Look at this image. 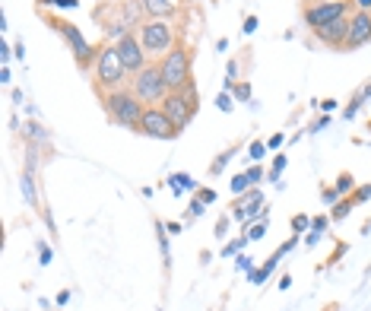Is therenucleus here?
<instances>
[{"label":"nucleus","mask_w":371,"mask_h":311,"mask_svg":"<svg viewBox=\"0 0 371 311\" xmlns=\"http://www.w3.org/2000/svg\"><path fill=\"white\" fill-rule=\"evenodd\" d=\"M102 108H105L111 124L124 127V131H137L146 105L140 102L131 89H115V92H105L102 96Z\"/></svg>","instance_id":"nucleus-1"},{"label":"nucleus","mask_w":371,"mask_h":311,"mask_svg":"<svg viewBox=\"0 0 371 311\" xmlns=\"http://www.w3.org/2000/svg\"><path fill=\"white\" fill-rule=\"evenodd\" d=\"M127 70L121 64V55H117V45H102L99 48V57L92 64V86L99 92H115V89H124V80H127Z\"/></svg>","instance_id":"nucleus-2"},{"label":"nucleus","mask_w":371,"mask_h":311,"mask_svg":"<svg viewBox=\"0 0 371 311\" xmlns=\"http://www.w3.org/2000/svg\"><path fill=\"white\" fill-rule=\"evenodd\" d=\"M45 22H48V26L54 29L57 35H61L64 42H67L70 55H73V61L80 64L82 70H86V67H92V64H96L99 48H92V45L86 42V35H82L80 29L73 26V22H70V20H64V16H54V13H45Z\"/></svg>","instance_id":"nucleus-3"},{"label":"nucleus","mask_w":371,"mask_h":311,"mask_svg":"<svg viewBox=\"0 0 371 311\" xmlns=\"http://www.w3.org/2000/svg\"><path fill=\"white\" fill-rule=\"evenodd\" d=\"M137 35H140L143 51L150 55V61L152 57H165L175 48V26L168 20H143Z\"/></svg>","instance_id":"nucleus-4"},{"label":"nucleus","mask_w":371,"mask_h":311,"mask_svg":"<svg viewBox=\"0 0 371 311\" xmlns=\"http://www.w3.org/2000/svg\"><path fill=\"white\" fill-rule=\"evenodd\" d=\"M159 70H162V80L168 86V92L184 89L191 83V48H184L181 42H175V48L165 57H159Z\"/></svg>","instance_id":"nucleus-5"},{"label":"nucleus","mask_w":371,"mask_h":311,"mask_svg":"<svg viewBox=\"0 0 371 311\" xmlns=\"http://www.w3.org/2000/svg\"><path fill=\"white\" fill-rule=\"evenodd\" d=\"M131 92L143 105H162V99L168 96V86H165V80H162V70H159V64H146L140 73H133Z\"/></svg>","instance_id":"nucleus-6"},{"label":"nucleus","mask_w":371,"mask_h":311,"mask_svg":"<svg viewBox=\"0 0 371 311\" xmlns=\"http://www.w3.org/2000/svg\"><path fill=\"white\" fill-rule=\"evenodd\" d=\"M197 108H200V105H197V86H194V80L184 86V89H175V92H168V96L162 99V111L181 127V131L194 121Z\"/></svg>","instance_id":"nucleus-7"},{"label":"nucleus","mask_w":371,"mask_h":311,"mask_svg":"<svg viewBox=\"0 0 371 311\" xmlns=\"http://www.w3.org/2000/svg\"><path fill=\"white\" fill-rule=\"evenodd\" d=\"M137 133H143V137H152V140H178L181 137V127L175 124V121L168 118L162 108H156V105H146V108H143V118H140V124H137Z\"/></svg>","instance_id":"nucleus-8"},{"label":"nucleus","mask_w":371,"mask_h":311,"mask_svg":"<svg viewBox=\"0 0 371 311\" xmlns=\"http://www.w3.org/2000/svg\"><path fill=\"white\" fill-rule=\"evenodd\" d=\"M349 7L352 0H321V3H311L305 7V26L314 32V29H323L327 22H337V20H346L349 16Z\"/></svg>","instance_id":"nucleus-9"},{"label":"nucleus","mask_w":371,"mask_h":311,"mask_svg":"<svg viewBox=\"0 0 371 311\" xmlns=\"http://www.w3.org/2000/svg\"><path fill=\"white\" fill-rule=\"evenodd\" d=\"M117 55H121V64H124V70L127 73H140V70L146 67V64H152L150 61V55L143 51V45H140V35L137 32H127V35H121L117 38Z\"/></svg>","instance_id":"nucleus-10"},{"label":"nucleus","mask_w":371,"mask_h":311,"mask_svg":"<svg viewBox=\"0 0 371 311\" xmlns=\"http://www.w3.org/2000/svg\"><path fill=\"white\" fill-rule=\"evenodd\" d=\"M368 42H371V13L368 10H356V13L349 16V38H346L343 51L365 48Z\"/></svg>","instance_id":"nucleus-11"},{"label":"nucleus","mask_w":371,"mask_h":311,"mask_svg":"<svg viewBox=\"0 0 371 311\" xmlns=\"http://www.w3.org/2000/svg\"><path fill=\"white\" fill-rule=\"evenodd\" d=\"M314 38L333 51H343L346 38H349V16H346V20H337V22H327L323 29H314Z\"/></svg>","instance_id":"nucleus-12"},{"label":"nucleus","mask_w":371,"mask_h":311,"mask_svg":"<svg viewBox=\"0 0 371 311\" xmlns=\"http://www.w3.org/2000/svg\"><path fill=\"white\" fill-rule=\"evenodd\" d=\"M146 20H168L175 13V3L172 0H140Z\"/></svg>","instance_id":"nucleus-13"},{"label":"nucleus","mask_w":371,"mask_h":311,"mask_svg":"<svg viewBox=\"0 0 371 311\" xmlns=\"http://www.w3.org/2000/svg\"><path fill=\"white\" fill-rule=\"evenodd\" d=\"M279 261H282V254H279V251H273V254H270L267 261L261 263V267H254L251 273H247V277H251V283H254V286H263V283L270 280V273L279 267Z\"/></svg>","instance_id":"nucleus-14"},{"label":"nucleus","mask_w":371,"mask_h":311,"mask_svg":"<svg viewBox=\"0 0 371 311\" xmlns=\"http://www.w3.org/2000/svg\"><path fill=\"white\" fill-rule=\"evenodd\" d=\"M156 242H159V251H162V267L168 273L172 270V245H168V229H165L162 219H156Z\"/></svg>","instance_id":"nucleus-15"},{"label":"nucleus","mask_w":371,"mask_h":311,"mask_svg":"<svg viewBox=\"0 0 371 311\" xmlns=\"http://www.w3.org/2000/svg\"><path fill=\"white\" fill-rule=\"evenodd\" d=\"M22 133H26V140H29V143H35V146H48V140H51V133L45 131L38 121H26Z\"/></svg>","instance_id":"nucleus-16"},{"label":"nucleus","mask_w":371,"mask_h":311,"mask_svg":"<svg viewBox=\"0 0 371 311\" xmlns=\"http://www.w3.org/2000/svg\"><path fill=\"white\" fill-rule=\"evenodd\" d=\"M20 191H22V197H26L29 207H38V191H35V175L32 172L20 175Z\"/></svg>","instance_id":"nucleus-17"},{"label":"nucleus","mask_w":371,"mask_h":311,"mask_svg":"<svg viewBox=\"0 0 371 311\" xmlns=\"http://www.w3.org/2000/svg\"><path fill=\"white\" fill-rule=\"evenodd\" d=\"M168 187L175 191V197H178L181 191H200V187H197V181H194L187 172H175L172 178H168Z\"/></svg>","instance_id":"nucleus-18"},{"label":"nucleus","mask_w":371,"mask_h":311,"mask_svg":"<svg viewBox=\"0 0 371 311\" xmlns=\"http://www.w3.org/2000/svg\"><path fill=\"white\" fill-rule=\"evenodd\" d=\"M333 187L340 191V197H349V194L358 187V185H356V175H352V172H340L337 181H333Z\"/></svg>","instance_id":"nucleus-19"},{"label":"nucleus","mask_w":371,"mask_h":311,"mask_svg":"<svg viewBox=\"0 0 371 311\" xmlns=\"http://www.w3.org/2000/svg\"><path fill=\"white\" fill-rule=\"evenodd\" d=\"M352 207H356V203H352V197H340V201L333 203V210H330V219H333V222H343L346 216L352 213Z\"/></svg>","instance_id":"nucleus-20"},{"label":"nucleus","mask_w":371,"mask_h":311,"mask_svg":"<svg viewBox=\"0 0 371 311\" xmlns=\"http://www.w3.org/2000/svg\"><path fill=\"white\" fill-rule=\"evenodd\" d=\"M245 248H247V236L232 238V242H226V245H222V257H238Z\"/></svg>","instance_id":"nucleus-21"},{"label":"nucleus","mask_w":371,"mask_h":311,"mask_svg":"<svg viewBox=\"0 0 371 311\" xmlns=\"http://www.w3.org/2000/svg\"><path fill=\"white\" fill-rule=\"evenodd\" d=\"M235 150H238V146H228L226 152H219V156H216V162H213V166H210V175H222V168H226L228 162H232Z\"/></svg>","instance_id":"nucleus-22"},{"label":"nucleus","mask_w":371,"mask_h":311,"mask_svg":"<svg viewBox=\"0 0 371 311\" xmlns=\"http://www.w3.org/2000/svg\"><path fill=\"white\" fill-rule=\"evenodd\" d=\"M365 102H368V99H365L362 92H356V96L349 99V105H346V108H343V118H349V121H352V118H356V115H358V111H362V105H365Z\"/></svg>","instance_id":"nucleus-23"},{"label":"nucleus","mask_w":371,"mask_h":311,"mask_svg":"<svg viewBox=\"0 0 371 311\" xmlns=\"http://www.w3.org/2000/svg\"><path fill=\"white\" fill-rule=\"evenodd\" d=\"M245 236H247V242H261V238L267 236V222H247Z\"/></svg>","instance_id":"nucleus-24"},{"label":"nucleus","mask_w":371,"mask_h":311,"mask_svg":"<svg viewBox=\"0 0 371 311\" xmlns=\"http://www.w3.org/2000/svg\"><path fill=\"white\" fill-rule=\"evenodd\" d=\"M289 226H292V232H296V236H302V232H311V216L296 213L292 219H289Z\"/></svg>","instance_id":"nucleus-25"},{"label":"nucleus","mask_w":371,"mask_h":311,"mask_svg":"<svg viewBox=\"0 0 371 311\" xmlns=\"http://www.w3.org/2000/svg\"><path fill=\"white\" fill-rule=\"evenodd\" d=\"M263 152H267V140H251V146H247V159H251V162H261Z\"/></svg>","instance_id":"nucleus-26"},{"label":"nucleus","mask_w":371,"mask_h":311,"mask_svg":"<svg viewBox=\"0 0 371 311\" xmlns=\"http://www.w3.org/2000/svg\"><path fill=\"white\" fill-rule=\"evenodd\" d=\"M349 197H352V203H356V207H365V203L371 201V185H358Z\"/></svg>","instance_id":"nucleus-27"},{"label":"nucleus","mask_w":371,"mask_h":311,"mask_svg":"<svg viewBox=\"0 0 371 311\" xmlns=\"http://www.w3.org/2000/svg\"><path fill=\"white\" fill-rule=\"evenodd\" d=\"M251 187H254V185H251V178H247V172H241V175H235V178H232V194H235V197L245 194V191H251Z\"/></svg>","instance_id":"nucleus-28"},{"label":"nucleus","mask_w":371,"mask_h":311,"mask_svg":"<svg viewBox=\"0 0 371 311\" xmlns=\"http://www.w3.org/2000/svg\"><path fill=\"white\" fill-rule=\"evenodd\" d=\"M51 261H54V251H51V245L45 242V238H38V263H41V267H48Z\"/></svg>","instance_id":"nucleus-29"},{"label":"nucleus","mask_w":371,"mask_h":311,"mask_svg":"<svg viewBox=\"0 0 371 311\" xmlns=\"http://www.w3.org/2000/svg\"><path fill=\"white\" fill-rule=\"evenodd\" d=\"M203 213H206V203L200 201V197H194L191 207H187V213H184V219L191 222V219H197V216H203Z\"/></svg>","instance_id":"nucleus-30"},{"label":"nucleus","mask_w":371,"mask_h":311,"mask_svg":"<svg viewBox=\"0 0 371 311\" xmlns=\"http://www.w3.org/2000/svg\"><path fill=\"white\" fill-rule=\"evenodd\" d=\"M321 201L327 203V207H333V203L340 201V191L333 185H321Z\"/></svg>","instance_id":"nucleus-31"},{"label":"nucleus","mask_w":371,"mask_h":311,"mask_svg":"<svg viewBox=\"0 0 371 311\" xmlns=\"http://www.w3.org/2000/svg\"><path fill=\"white\" fill-rule=\"evenodd\" d=\"M216 108H219V111H226V115H228V111L235 108V96H228V92L222 89L219 96H216Z\"/></svg>","instance_id":"nucleus-32"},{"label":"nucleus","mask_w":371,"mask_h":311,"mask_svg":"<svg viewBox=\"0 0 371 311\" xmlns=\"http://www.w3.org/2000/svg\"><path fill=\"white\" fill-rule=\"evenodd\" d=\"M232 96H235V102H251V83H235Z\"/></svg>","instance_id":"nucleus-33"},{"label":"nucleus","mask_w":371,"mask_h":311,"mask_svg":"<svg viewBox=\"0 0 371 311\" xmlns=\"http://www.w3.org/2000/svg\"><path fill=\"white\" fill-rule=\"evenodd\" d=\"M282 168H286V156H276L273 166H270V175H267V178H270V181H279Z\"/></svg>","instance_id":"nucleus-34"},{"label":"nucleus","mask_w":371,"mask_h":311,"mask_svg":"<svg viewBox=\"0 0 371 311\" xmlns=\"http://www.w3.org/2000/svg\"><path fill=\"white\" fill-rule=\"evenodd\" d=\"M57 7V10H76V0H38V7Z\"/></svg>","instance_id":"nucleus-35"},{"label":"nucleus","mask_w":371,"mask_h":311,"mask_svg":"<svg viewBox=\"0 0 371 311\" xmlns=\"http://www.w3.org/2000/svg\"><path fill=\"white\" fill-rule=\"evenodd\" d=\"M247 178H251V185H261L263 181V168H261V162H251V168H247Z\"/></svg>","instance_id":"nucleus-36"},{"label":"nucleus","mask_w":371,"mask_h":311,"mask_svg":"<svg viewBox=\"0 0 371 311\" xmlns=\"http://www.w3.org/2000/svg\"><path fill=\"white\" fill-rule=\"evenodd\" d=\"M228 226H232V222H228V216L222 213L219 219H216V232H213V236H216V238H226V236H228Z\"/></svg>","instance_id":"nucleus-37"},{"label":"nucleus","mask_w":371,"mask_h":311,"mask_svg":"<svg viewBox=\"0 0 371 311\" xmlns=\"http://www.w3.org/2000/svg\"><path fill=\"white\" fill-rule=\"evenodd\" d=\"M197 197L206 203V207H210V203H216V197H219V194H216L213 187H200V191H197Z\"/></svg>","instance_id":"nucleus-38"},{"label":"nucleus","mask_w":371,"mask_h":311,"mask_svg":"<svg viewBox=\"0 0 371 311\" xmlns=\"http://www.w3.org/2000/svg\"><path fill=\"white\" fill-rule=\"evenodd\" d=\"M235 267H238V270H245V273H251V270H254V261H251V257H247L245 251H241V254H238V261H235Z\"/></svg>","instance_id":"nucleus-39"},{"label":"nucleus","mask_w":371,"mask_h":311,"mask_svg":"<svg viewBox=\"0 0 371 311\" xmlns=\"http://www.w3.org/2000/svg\"><path fill=\"white\" fill-rule=\"evenodd\" d=\"M298 238H302V236H292V238H289V242H282V245H279V248H276V251H279V254L286 257L289 251H292V248H296V245H298Z\"/></svg>","instance_id":"nucleus-40"},{"label":"nucleus","mask_w":371,"mask_h":311,"mask_svg":"<svg viewBox=\"0 0 371 311\" xmlns=\"http://www.w3.org/2000/svg\"><path fill=\"white\" fill-rule=\"evenodd\" d=\"M241 32H245V35H254L257 32V16H247L245 26H241Z\"/></svg>","instance_id":"nucleus-41"},{"label":"nucleus","mask_w":371,"mask_h":311,"mask_svg":"<svg viewBox=\"0 0 371 311\" xmlns=\"http://www.w3.org/2000/svg\"><path fill=\"white\" fill-rule=\"evenodd\" d=\"M10 57H16V55H13V48H10V45L3 42V45H0V61H3V67L10 64Z\"/></svg>","instance_id":"nucleus-42"},{"label":"nucleus","mask_w":371,"mask_h":311,"mask_svg":"<svg viewBox=\"0 0 371 311\" xmlns=\"http://www.w3.org/2000/svg\"><path fill=\"white\" fill-rule=\"evenodd\" d=\"M327 229V216H314L311 219V232H323Z\"/></svg>","instance_id":"nucleus-43"},{"label":"nucleus","mask_w":371,"mask_h":311,"mask_svg":"<svg viewBox=\"0 0 371 311\" xmlns=\"http://www.w3.org/2000/svg\"><path fill=\"white\" fill-rule=\"evenodd\" d=\"M282 143H286V137H282V133H273V137L267 140V150H279Z\"/></svg>","instance_id":"nucleus-44"},{"label":"nucleus","mask_w":371,"mask_h":311,"mask_svg":"<svg viewBox=\"0 0 371 311\" xmlns=\"http://www.w3.org/2000/svg\"><path fill=\"white\" fill-rule=\"evenodd\" d=\"M330 124V115H321V118L314 121V124H311V133H317V131H323V127Z\"/></svg>","instance_id":"nucleus-45"},{"label":"nucleus","mask_w":371,"mask_h":311,"mask_svg":"<svg viewBox=\"0 0 371 311\" xmlns=\"http://www.w3.org/2000/svg\"><path fill=\"white\" fill-rule=\"evenodd\" d=\"M317 108H321V111H323V115H330V111L337 108V99H323V102H321V105H317Z\"/></svg>","instance_id":"nucleus-46"},{"label":"nucleus","mask_w":371,"mask_h":311,"mask_svg":"<svg viewBox=\"0 0 371 311\" xmlns=\"http://www.w3.org/2000/svg\"><path fill=\"white\" fill-rule=\"evenodd\" d=\"M165 229H168V236H181V232H184L181 222H165Z\"/></svg>","instance_id":"nucleus-47"},{"label":"nucleus","mask_w":371,"mask_h":311,"mask_svg":"<svg viewBox=\"0 0 371 311\" xmlns=\"http://www.w3.org/2000/svg\"><path fill=\"white\" fill-rule=\"evenodd\" d=\"M321 236H323V232H308V238H305V245H308V248H314V245L321 242Z\"/></svg>","instance_id":"nucleus-48"},{"label":"nucleus","mask_w":371,"mask_h":311,"mask_svg":"<svg viewBox=\"0 0 371 311\" xmlns=\"http://www.w3.org/2000/svg\"><path fill=\"white\" fill-rule=\"evenodd\" d=\"M13 55L22 61V57H26V45H22V42H16V45H13Z\"/></svg>","instance_id":"nucleus-49"},{"label":"nucleus","mask_w":371,"mask_h":311,"mask_svg":"<svg viewBox=\"0 0 371 311\" xmlns=\"http://www.w3.org/2000/svg\"><path fill=\"white\" fill-rule=\"evenodd\" d=\"M352 3H356V10H368L371 13V0H352Z\"/></svg>","instance_id":"nucleus-50"},{"label":"nucleus","mask_w":371,"mask_h":311,"mask_svg":"<svg viewBox=\"0 0 371 311\" xmlns=\"http://www.w3.org/2000/svg\"><path fill=\"white\" fill-rule=\"evenodd\" d=\"M54 302H57V305H67V302H70V292H67V289H64V292H57V298H54Z\"/></svg>","instance_id":"nucleus-51"},{"label":"nucleus","mask_w":371,"mask_h":311,"mask_svg":"<svg viewBox=\"0 0 371 311\" xmlns=\"http://www.w3.org/2000/svg\"><path fill=\"white\" fill-rule=\"evenodd\" d=\"M289 286H292V277H289V273H286V277H279V289H282V292H286V289H289Z\"/></svg>","instance_id":"nucleus-52"},{"label":"nucleus","mask_w":371,"mask_h":311,"mask_svg":"<svg viewBox=\"0 0 371 311\" xmlns=\"http://www.w3.org/2000/svg\"><path fill=\"white\" fill-rule=\"evenodd\" d=\"M321 311H340V305H337V302H330L327 308H321Z\"/></svg>","instance_id":"nucleus-53"},{"label":"nucleus","mask_w":371,"mask_h":311,"mask_svg":"<svg viewBox=\"0 0 371 311\" xmlns=\"http://www.w3.org/2000/svg\"><path fill=\"white\" fill-rule=\"evenodd\" d=\"M184 3H200V0H184Z\"/></svg>","instance_id":"nucleus-54"},{"label":"nucleus","mask_w":371,"mask_h":311,"mask_svg":"<svg viewBox=\"0 0 371 311\" xmlns=\"http://www.w3.org/2000/svg\"><path fill=\"white\" fill-rule=\"evenodd\" d=\"M314 3H321V0H314Z\"/></svg>","instance_id":"nucleus-55"},{"label":"nucleus","mask_w":371,"mask_h":311,"mask_svg":"<svg viewBox=\"0 0 371 311\" xmlns=\"http://www.w3.org/2000/svg\"><path fill=\"white\" fill-rule=\"evenodd\" d=\"M156 311H162V308H156Z\"/></svg>","instance_id":"nucleus-56"}]
</instances>
